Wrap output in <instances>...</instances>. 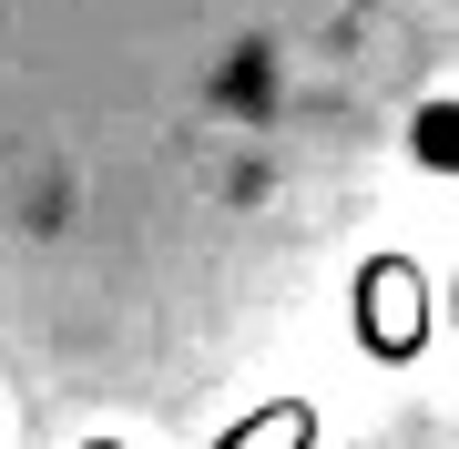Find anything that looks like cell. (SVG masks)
<instances>
[{"instance_id": "obj_2", "label": "cell", "mask_w": 459, "mask_h": 449, "mask_svg": "<svg viewBox=\"0 0 459 449\" xmlns=\"http://www.w3.org/2000/svg\"><path fill=\"white\" fill-rule=\"evenodd\" d=\"M82 449H123V439H82Z\"/></svg>"}, {"instance_id": "obj_1", "label": "cell", "mask_w": 459, "mask_h": 449, "mask_svg": "<svg viewBox=\"0 0 459 449\" xmlns=\"http://www.w3.org/2000/svg\"><path fill=\"white\" fill-rule=\"evenodd\" d=\"M409 153L429 174H459V92L449 102H419V123H409Z\"/></svg>"}]
</instances>
